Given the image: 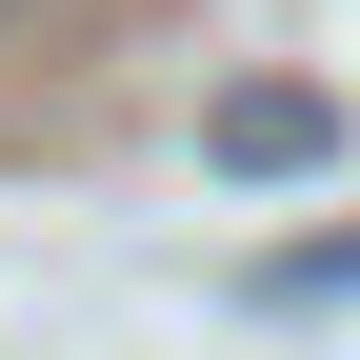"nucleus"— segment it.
Here are the masks:
<instances>
[{
	"instance_id": "obj_1",
	"label": "nucleus",
	"mask_w": 360,
	"mask_h": 360,
	"mask_svg": "<svg viewBox=\"0 0 360 360\" xmlns=\"http://www.w3.org/2000/svg\"><path fill=\"white\" fill-rule=\"evenodd\" d=\"M321 141H340V101H300V80H240V101L200 120V160H220V180H300Z\"/></svg>"
},
{
	"instance_id": "obj_2",
	"label": "nucleus",
	"mask_w": 360,
	"mask_h": 360,
	"mask_svg": "<svg viewBox=\"0 0 360 360\" xmlns=\"http://www.w3.org/2000/svg\"><path fill=\"white\" fill-rule=\"evenodd\" d=\"M260 300H360V240H300V260H260Z\"/></svg>"
},
{
	"instance_id": "obj_3",
	"label": "nucleus",
	"mask_w": 360,
	"mask_h": 360,
	"mask_svg": "<svg viewBox=\"0 0 360 360\" xmlns=\"http://www.w3.org/2000/svg\"><path fill=\"white\" fill-rule=\"evenodd\" d=\"M0 20H20V0H0Z\"/></svg>"
}]
</instances>
